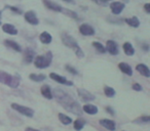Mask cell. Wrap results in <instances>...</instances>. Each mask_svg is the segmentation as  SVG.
<instances>
[{"label": "cell", "mask_w": 150, "mask_h": 131, "mask_svg": "<svg viewBox=\"0 0 150 131\" xmlns=\"http://www.w3.org/2000/svg\"><path fill=\"white\" fill-rule=\"evenodd\" d=\"M35 57V51L31 47H27L24 51V62L25 64H31Z\"/></svg>", "instance_id": "obj_13"}, {"label": "cell", "mask_w": 150, "mask_h": 131, "mask_svg": "<svg viewBox=\"0 0 150 131\" xmlns=\"http://www.w3.org/2000/svg\"><path fill=\"white\" fill-rule=\"evenodd\" d=\"M125 4L122 2H119V1H115V2L110 3V9L111 13L115 15H118L122 13V11L125 9Z\"/></svg>", "instance_id": "obj_12"}, {"label": "cell", "mask_w": 150, "mask_h": 131, "mask_svg": "<svg viewBox=\"0 0 150 131\" xmlns=\"http://www.w3.org/2000/svg\"><path fill=\"white\" fill-rule=\"evenodd\" d=\"M65 70H66L68 73H70L71 75H78L77 70L74 69L72 66H70V64H66V66H65Z\"/></svg>", "instance_id": "obj_32"}, {"label": "cell", "mask_w": 150, "mask_h": 131, "mask_svg": "<svg viewBox=\"0 0 150 131\" xmlns=\"http://www.w3.org/2000/svg\"><path fill=\"white\" fill-rule=\"evenodd\" d=\"M105 1H110V0H105Z\"/></svg>", "instance_id": "obj_41"}, {"label": "cell", "mask_w": 150, "mask_h": 131, "mask_svg": "<svg viewBox=\"0 0 150 131\" xmlns=\"http://www.w3.org/2000/svg\"><path fill=\"white\" fill-rule=\"evenodd\" d=\"M91 1H93L98 5H101V6H107L108 5L107 1H105V0H91Z\"/></svg>", "instance_id": "obj_34"}, {"label": "cell", "mask_w": 150, "mask_h": 131, "mask_svg": "<svg viewBox=\"0 0 150 131\" xmlns=\"http://www.w3.org/2000/svg\"><path fill=\"white\" fill-rule=\"evenodd\" d=\"M100 125L102 127H104L107 130H115L116 129V124L113 120H109V119H101L99 121Z\"/></svg>", "instance_id": "obj_14"}, {"label": "cell", "mask_w": 150, "mask_h": 131, "mask_svg": "<svg viewBox=\"0 0 150 131\" xmlns=\"http://www.w3.org/2000/svg\"><path fill=\"white\" fill-rule=\"evenodd\" d=\"M20 82H21V77L19 75H11L7 72L0 70V83L11 88H17L19 87Z\"/></svg>", "instance_id": "obj_3"}, {"label": "cell", "mask_w": 150, "mask_h": 131, "mask_svg": "<svg viewBox=\"0 0 150 131\" xmlns=\"http://www.w3.org/2000/svg\"><path fill=\"white\" fill-rule=\"evenodd\" d=\"M132 88H133L135 91H138V92H140V91H142V89H143V87H142V85H140L139 83H137V82H135V83L132 85Z\"/></svg>", "instance_id": "obj_33"}, {"label": "cell", "mask_w": 150, "mask_h": 131, "mask_svg": "<svg viewBox=\"0 0 150 131\" xmlns=\"http://www.w3.org/2000/svg\"><path fill=\"white\" fill-rule=\"evenodd\" d=\"M1 17H2V11H0V26L2 25V22H1Z\"/></svg>", "instance_id": "obj_39"}, {"label": "cell", "mask_w": 150, "mask_h": 131, "mask_svg": "<svg viewBox=\"0 0 150 131\" xmlns=\"http://www.w3.org/2000/svg\"><path fill=\"white\" fill-rule=\"evenodd\" d=\"M65 2H68V3H74V0H63Z\"/></svg>", "instance_id": "obj_38"}, {"label": "cell", "mask_w": 150, "mask_h": 131, "mask_svg": "<svg viewBox=\"0 0 150 131\" xmlns=\"http://www.w3.org/2000/svg\"><path fill=\"white\" fill-rule=\"evenodd\" d=\"M150 121V117L149 116H142V117H139L138 119H136L134 121V123L138 125H141V124H147L148 122Z\"/></svg>", "instance_id": "obj_30"}, {"label": "cell", "mask_w": 150, "mask_h": 131, "mask_svg": "<svg viewBox=\"0 0 150 131\" xmlns=\"http://www.w3.org/2000/svg\"><path fill=\"white\" fill-rule=\"evenodd\" d=\"M104 93L107 97H113V96H115V94H116V91H115L114 88L111 87V86H105Z\"/></svg>", "instance_id": "obj_27"}, {"label": "cell", "mask_w": 150, "mask_h": 131, "mask_svg": "<svg viewBox=\"0 0 150 131\" xmlns=\"http://www.w3.org/2000/svg\"><path fill=\"white\" fill-rule=\"evenodd\" d=\"M59 120H60V122L62 123L63 125H65V126H67V125H70L71 123H72V119H71V117L67 116V115L63 114V113H59Z\"/></svg>", "instance_id": "obj_23"}, {"label": "cell", "mask_w": 150, "mask_h": 131, "mask_svg": "<svg viewBox=\"0 0 150 131\" xmlns=\"http://www.w3.org/2000/svg\"><path fill=\"white\" fill-rule=\"evenodd\" d=\"M24 17H25V21L27 22V23H29L30 25L37 26L38 24H39V20H38L37 15H36L35 11H27V13H25Z\"/></svg>", "instance_id": "obj_10"}, {"label": "cell", "mask_w": 150, "mask_h": 131, "mask_svg": "<svg viewBox=\"0 0 150 131\" xmlns=\"http://www.w3.org/2000/svg\"><path fill=\"white\" fill-rule=\"evenodd\" d=\"M79 32L83 36H94L95 33H96L94 27L91 26L90 24H82V25H80Z\"/></svg>", "instance_id": "obj_11"}, {"label": "cell", "mask_w": 150, "mask_h": 131, "mask_svg": "<svg viewBox=\"0 0 150 131\" xmlns=\"http://www.w3.org/2000/svg\"><path fill=\"white\" fill-rule=\"evenodd\" d=\"M125 22L132 28H138L140 26V21L137 17L129 18V19H125Z\"/></svg>", "instance_id": "obj_24"}, {"label": "cell", "mask_w": 150, "mask_h": 131, "mask_svg": "<svg viewBox=\"0 0 150 131\" xmlns=\"http://www.w3.org/2000/svg\"><path fill=\"white\" fill-rule=\"evenodd\" d=\"M93 46L96 48V50L100 53H105L106 52V49H105V46L103 44H101V42L98 41H94L93 42Z\"/></svg>", "instance_id": "obj_28"}, {"label": "cell", "mask_w": 150, "mask_h": 131, "mask_svg": "<svg viewBox=\"0 0 150 131\" xmlns=\"http://www.w3.org/2000/svg\"><path fill=\"white\" fill-rule=\"evenodd\" d=\"M86 120L82 118H78L74 121V129L75 130H81L84 126H86Z\"/></svg>", "instance_id": "obj_26"}, {"label": "cell", "mask_w": 150, "mask_h": 131, "mask_svg": "<svg viewBox=\"0 0 150 131\" xmlns=\"http://www.w3.org/2000/svg\"><path fill=\"white\" fill-rule=\"evenodd\" d=\"M5 8H8L9 11H11L13 13H15L16 15H22L23 13V11L21 8L17 6H13V5H5Z\"/></svg>", "instance_id": "obj_31"}, {"label": "cell", "mask_w": 150, "mask_h": 131, "mask_svg": "<svg viewBox=\"0 0 150 131\" xmlns=\"http://www.w3.org/2000/svg\"><path fill=\"white\" fill-rule=\"evenodd\" d=\"M105 110H106V112L108 113V114H110L111 116H114V115H115L114 110H113L111 106H106V108H105Z\"/></svg>", "instance_id": "obj_35"}, {"label": "cell", "mask_w": 150, "mask_h": 131, "mask_svg": "<svg viewBox=\"0 0 150 131\" xmlns=\"http://www.w3.org/2000/svg\"><path fill=\"white\" fill-rule=\"evenodd\" d=\"M82 109V112L86 113L88 115H96L98 114L99 110H98V106H94V104H84L83 106H81Z\"/></svg>", "instance_id": "obj_17"}, {"label": "cell", "mask_w": 150, "mask_h": 131, "mask_svg": "<svg viewBox=\"0 0 150 131\" xmlns=\"http://www.w3.org/2000/svg\"><path fill=\"white\" fill-rule=\"evenodd\" d=\"M106 52H109L111 55H117L119 53L118 49V44L114 41V40H108L106 42Z\"/></svg>", "instance_id": "obj_8"}, {"label": "cell", "mask_w": 150, "mask_h": 131, "mask_svg": "<svg viewBox=\"0 0 150 131\" xmlns=\"http://www.w3.org/2000/svg\"><path fill=\"white\" fill-rule=\"evenodd\" d=\"M29 78L30 80H32V81L34 82H42L44 81V80L46 79V76L43 75V74H30L29 75Z\"/></svg>", "instance_id": "obj_25"}, {"label": "cell", "mask_w": 150, "mask_h": 131, "mask_svg": "<svg viewBox=\"0 0 150 131\" xmlns=\"http://www.w3.org/2000/svg\"><path fill=\"white\" fill-rule=\"evenodd\" d=\"M52 96L57 99V102L63 106L66 111L72 113L77 116L82 115V109L79 102H76L69 93H67L64 89L61 88H54L52 91Z\"/></svg>", "instance_id": "obj_1"}, {"label": "cell", "mask_w": 150, "mask_h": 131, "mask_svg": "<svg viewBox=\"0 0 150 131\" xmlns=\"http://www.w3.org/2000/svg\"><path fill=\"white\" fill-rule=\"evenodd\" d=\"M118 68L123 74H125V75H127V76L133 75V69H132L131 66H129V64H127V62H119Z\"/></svg>", "instance_id": "obj_18"}, {"label": "cell", "mask_w": 150, "mask_h": 131, "mask_svg": "<svg viewBox=\"0 0 150 131\" xmlns=\"http://www.w3.org/2000/svg\"><path fill=\"white\" fill-rule=\"evenodd\" d=\"M11 109H13L15 111H17L18 113L24 115V116L28 117V118H32L34 116V110L29 106H23V104H11Z\"/></svg>", "instance_id": "obj_5"}, {"label": "cell", "mask_w": 150, "mask_h": 131, "mask_svg": "<svg viewBox=\"0 0 150 131\" xmlns=\"http://www.w3.org/2000/svg\"><path fill=\"white\" fill-rule=\"evenodd\" d=\"M1 26H2L3 32H5L6 34H9V35H17L18 34V29L11 24H3Z\"/></svg>", "instance_id": "obj_19"}, {"label": "cell", "mask_w": 150, "mask_h": 131, "mask_svg": "<svg viewBox=\"0 0 150 131\" xmlns=\"http://www.w3.org/2000/svg\"><path fill=\"white\" fill-rule=\"evenodd\" d=\"M52 62V53L50 51H47L45 54H40L35 55L33 60V62L37 69H46L50 66Z\"/></svg>", "instance_id": "obj_4"}, {"label": "cell", "mask_w": 150, "mask_h": 131, "mask_svg": "<svg viewBox=\"0 0 150 131\" xmlns=\"http://www.w3.org/2000/svg\"><path fill=\"white\" fill-rule=\"evenodd\" d=\"M136 70H137L142 76H144V77H146V78L150 77V70H149V68H148L147 64H138L137 66H136Z\"/></svg>", "instance_id": "obj_16"}, {"label": "cell", "mask_w": 150, "mask_h": 131, "mask_svg": "<svg viewBox=\"0 0 150 131\" xmlns=\"http://www.w3.org/2000/svg\"><path fill=\"white\" fill-rule=\"evenodd\" d=\"M40 92H41L42 96L45 97L46 99H52V88L50 87L48 85H43L41 86L40 88Z\"/></svg>", "instance_id": "obj_20"}, {"label": "cell", "mask_w": 150, "mask_h": 131, "mask_svg": "<svg viewBox=\"0 0 150 131\" xmlns=\"http://www.w3.org/2000/svg\"><path fill=\"white\" fill-rule=\"evenodd\" d=\"M61 38H62L63 44H64L65 46H67V47L72 48L74 53L76 54V56H77L78 58L84 57V52L82 51L81 47L79 46V44L77 43V41H76V39H75L74 37H72V36L67 33H63Z\"/></svg>", "instance_id": "obj_2"}, {"label": "cell", "mask_w": 150, "mask_h": 131, "mask_svg": "<svg viewBox=\"0 0 150 131\" xmlns=\"http://www.w3.org/2000/svg\"><path fill=\"white\" fill-rule=\"evenodd\" d=\"M4 45L6 46V47L8 48H11L13 50H15L16 52H22L23 50H22V46L20 45L18 42L13 41V40H11V39H5L4 40Z\"/></svg>", "instance_id": "obj_15"}, {"label": "cell", "mask_w": 150, "mask_h": 131, "mask_svg": "<svg viewBox=\"0 0 150 131\" xmlns=\"http://www.w3.org/2000/svg\"><path fill=\"white\" fill-rule=\"evenodd\" d=\"M141 47H142V50H144L145 52H147L148 50H149V45H148V43H142Z\"/></svg>", "instance_id": "obj_36"}, {"label": "cell", "mask_w": 150, "mask_h": 131, "mask_svg": "<svg viewBox=\"0 0 150 131\" xmlns=\"http://www.w3.org/2000/svg\"><path fill=\"white\" fill-rule=\"evenodd\" d=\"M39 40L42 44H50L52 41V36L47 31H43L39 36Z\"/></svg>", "instance_id": "obj_21"}, {"label": "cell", "mask_w": 150, "mask_h": 131, "mask_svg": "<svg viewBox=\"0 0 150 131\" xmlns=\"http://www.w3.org/2000/svg\"><path fill=\"white\" fill-rule=\"evenodd\" d=\"M50 78L52 80H54V81H56V82H58V83L62 84V85L73 86V82L72 81L66 79L65 77H63V76L59 75V74H57V73H50Z\"/></svg>", "instance_id": "obj_7"}, {"label": "cell", "mask_w": 150, "mask_h": 131, "mask_svg": "<svg viewBox=\"0 0 150 131\" xmlns=\"http://www.w3.org/2000/svg\"><path fill=\"white\" fill-rule=\"evenodd\" d=\"M77 94L81 100L88 102H93V100L96 99V96L93 93H91L90 91H88L86 89H83V88H78L77 89Z\"/></svg>", "instance_id": "obj_6"}, {"label": "cell", "mask_w": 150, "mask_h": 131, "mask_svg": "<svg viewBox=\"0 0 150 131\" xmlns=\"http://www.w3.org/2000/svg\"><path fill=\"white\" fill-rule=\"evenodd\" d=\"M122 48H123V51H125V53L127 54V55L132 56L135 54V48L132 45L131 42H125V43H123Z\"/></svg>", "instance_id": "obj_22"}, {"label": "cell", "mask_w": 150, "mask_h": 131, "mask_svg": "<svg viewBox=\"0 0 150 131\" xmlns=\"http://www.w3.org/2000/svg\"><path fill=\"white\" fill-rule=\"evenodd\" d=\"M144 9H145V11L147 13H150V3H146L144 5Z\"/></svg>", "instance_id": "obj_37"}, {"label": "cell", "mask_w": 150, "mask_h": 131, "mask_svg": "<svg viewBox=\"0 0 150 131\" xmlns=\"http://www.w3.org/2000/svg\"><path fill=\"white\" fill-rule=\"evenodd\" d=\"M26 130H32V131H34V130H36V129L31 128V127H27V128H26Z\"/></svg>", "instance_id": "obj_40"}, {"label": "cell", "mask_w": 150, "mask_h": 131, "mask_svg": "<svg viewBox=\"0 0 150 131\" xmlns=\"http://www.w3.org/2000/svg\"><path fill=\"white\" fill-rule=\"evenodd\" d=\"M42 3H43L44 6H45L47 9L52 11H56V13H62L63 8H64L62 5L54 2V1H52V0H42Z\"/></svg>", "instance_id": "obj_9"}, {"label": "cell", "mask_w": 150, "mask_h": 131, "mask_svg": "<svg viewBox=\"0 0 150 131\" xmlns=\"http://www.w3.org/2000/svg\"><path fill=\"white\" fill-rule=\"evenodd\" d=\"M64 15H68L69 18H71V19H74V20H78V15L75 11H70V9H67V8H63V11H62Z\"/></svg>", "instance_id": "obj_29"}]
</instances>
